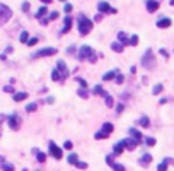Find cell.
Here are the masks:
<instances>
[{"label": "cell", "mask_w": 174, "mask_h": 171, "mask_svg": "<svg viewBox=\"0 0 174 171\" xmlns=\"http://www.w3.org/2000/svg\"><path fill=\"white\" fill-rule=\"evenodd\" d=\"M77 28H79V33H80L82 36H85V34H89L90 29H92V21L87 19L85 16H79V19H77Z\"/></svg>", "instance_id": "1"}, {"label": "cell", "mask_w": 174, "mask_h": 171, "mask_svg": "<svg viewBox=\"0 0 174 171\" xmlns=\"http://www.w3.org/2000/svg\"><path fill=\"white\" fill-rule=\"evenodd\" d=\"M142 65L147 70H152V68H155V57H154V53H152V50L148 48L147 52L143 53V57H142Z\"/></svg>", "instance_id": "2"}, {"label": "cell", "mask_w": 174, "mask_h": 171, "mask_svg": "<svg viewBox=\"0 0 174 171\" xmlns=\"http://www.w3.org/2000/svg\"><path fill=\"white\" fill-rule=\"evenodd\" d=\"M10 17H12L10 7H7L5 3H0V26H3L5 23H9Z\"/></svg>", "instance_id": "3"}, {"label": "cell", "mask_w": 174, "mask_h": 171, "mask_svg": "<svg viewBox=\"0 0 174 171\" xmlns=\"http://www.w3.org/2000/svg\"><path fill=\"white\" fill-rule=\"evenodd\" d=\"M92 53H94L92 48H90V46H87V45H84V46H80V50H79L77 57H79V60H89Z\"/></svg>", "instance_id": "4"}, {"label": "cell", "mask_w": 174, "mask_h": 171, "mask_svg": "<svg viewBox=\"0 0 174 171\" xmlns=\"http://www.w3.org/2000/svg\"><path fill=\"white\" fill-rule=\"evenodd\" d=\"M51 55H56V48H43L39 52H36L32 58H41V57H51Z\"/></svg>", "instance_id": "5"}, {"label": "cell", "mask_w": 174, "mask_h": 171, "mask_svg": "<svg viewBox=\"0 0 174 171\" xmlns=\"http://www.w3.org/2000/svg\"><path fill=\"white\" fill-rule=\"evenodd\" d=\"M48 149H50V154H51L55 159H61V158H63V152H61V149L56 147L55 142H50L48 144Z\"/></svg>", "instance_id": "6"}, {"label": "cell", "mask_w": 174, "mask_h": 171, "mask_svg": "<svg viewBox=\"0 0 174 171\" xmlns=\"http://www.w3.org/2000/svg\"><path fill=\"white\" fill-rule=\"evenodd\" d=\"M7 122H9V127L12 130H19V127H21V118L17 115H10L9 118H7Z\"/></svg>", "instance_id": "7"}, {"label": "cell", "mask_w": 174, "mask_h": 171, "mask_svg": "<svg viewBox=\"0 0 174 171\" xmlns=\"http://www.w3.org/2000/svg\"><path fill=\"white\" fill-rule=\"evenodd\" d=\"M97 9H99V12L103 14V12H111V14H116V9H111L109 7V3L108 2H99L97 3Z\"/></svg>", "instance_id": "8"}, {"label": "cell", "mask_w": 174, "mask_h": 171, "mask_svg": "<svg viewBox=\"0 0 174 171\" xmlns=\"http://www.w3.org/2000/svg\"><path fill=\"white\" fill-rule=\"evenodd\" d=\"M56 70L61 74V77H63V79L68 75V72H67V65H65V62H63V60L58 62V68H56Z\"/></svg>", "instance_id": "9"}, {"label": "cell", "mask_w": 174, "mask_h": 171, "mask_svg": "<svg viewBox=\"0 0 174 171\" xmlns=\"http://www.w3.org/2000/svg\"><path fill=\"white\" fill-rule=\"evenodd\" d=\"M130 135L133 137V140H135L137 144H140V142H142V133H140L137 128H130Z\"/></svg>", "instance_id": "10"}, {"label": "cell", "mask_w": 174, "mask_h": 171, "mask_svg": "<svg viewBox=\"0 0 174 171\" xmlns=\"http://www.w3.org/2000/svg\"><path fill=\"white\" fill-rule=\"evenodd\" d=\"M171 24H172V21H171V19H167V17H164V19H159V21H157V28H161V29L169 28Z\"/></svg>", "instance_id": "11"}, {"label": "cell", "mask_w": 174, "mask_h": 171, "mask_svg": "<svg viewBox=\"0 0 174 171\" xmlns=\"http://www.w3.org/2000/svg\"><path fill=\"white\" fill-rule=\"evenodd\" d=\"M172 163H174V159H171V158L164 159V161L157 166V171H167V164H172Z\"/></svg>", "instance_id": "12"}, {"label": "cell", "mask_w": 174, "mask_h": 171, "mask_svg": "<svg viewBox=\"0 0 174 171\" xmlns=\"http://www.w3.org/2000/svg\"><path fill=\"white\" fill-rule=\"evenodd\" d=\"M159 9V2L157 0H147V10L148 12H155Z\"/></svg>", "instance_id": "13"}, {"label": "cell", "mask_w": 174, "mask_h": 171, "mask_svg": "<svg viewBox=\"0 0 174 171\" xmlns=\"http://www.w3.org/2000/svg\"><path fill=\"white\" fill-rule=\"evenodd\" d=\"M70 26H72V17H70V16H65L63 29H61V33H68V31H70Z\"/></svg>", "instance_id": "14"}, {"label": "cell", "mask_w": 174, "mask_h": 171, "mask_svg": "<svg viewBox=\"0 0 174 171\" xmlns=\"http://www.w3.org/2000/svg\"><path fill=\"white\" fill-rule=\"evenodd\" d=\"M123 142H125V147L128 149V151H133V149H135L137 145H138V144H137L133 139H123Z\"/></svg>", "instance_id": "15"}, {"label": "cell", "mask_w": 174, "mask_h": 171, "mask_svg": "<svg viewBox=\"0 0 174 171\" xmlns=\"http://www.w3.org/2000/svg\"><path fill=\"white\" fill-rule=\"evenodd\" d=\"M125 151V142H118V144H114V152H113V156H119L121 152Z\"/></svg>", "instance_id": "16"}, {"label": "cell", "mask_w": 174, "mask_h": 171, "mask_svg": "<svg viewBox=\"0 0 174 171\" xmlns=\"http://www.w3.org/2000/svg\"><path fill=\"white\" fill-rule=\"evenodd\" d=\"M150 161H152V156H150V154H143L142 158H140V161H138V163H140L142 166H147Z\"/></svg>", "instance_id": "17"}, {"label": "cell", "mask_w": 174, "mask_h": 171, "mask_svg": "<svg viewBox=\"0 0 174 171\" xmlns=\"http://www.w3.org/2000/svg\"><path fill=\"white\" fill-rule=\"evenodd\" d=\"M46 14H48V9H46V5H43V7H39V9H38L36 17H38V19H43V16H46Z\"/></svg>", "instance_id": "18"}, {"label": "cell", "mask_w": 174, "mask_h": 171, "mask_svg": "<svg viewBox=\"0 0 174 171\" xmlns=\"http://www.w3.org/2000/svg\"><path fill=\"white\" fill-rule=\"evenodd\" d=\"M113 128H114L113 123H104V125H103V130H101V132H104L106 135H109V133L113 132Z\"/></svg>", "instance_id": "19"}, {"label": "cell", "mask_w": 174, "mask_h": 171, "mask_svg": "<svg viewBox=\"0 0 174 171\" xmlns=\"http://www.w3.org/2000/svg\"><path fill=\"white\" fill-rule=\"evenodd\" d=\"M34 154H36V159H38L39 163H45V161H46V156H45V152H41V151H36V149H34Z\"/></svg>", "instance_id": "20"}, {"label": "cell", "mask_w": 174, "mask_h": 171, "mask_svg": "<svg viewBox=\"0 0 174 171\" xmlns=\"http://www.w3.org/2000/svg\"><path fill=\"white\" fill-rule=\"evenodd\" d=\"M26 98H27L26 93H16L14 94V101H17V103H19V101H24Z\"/></svg>", "instance_id": "21"}, {"label": "cell", "mask_w": 174, "mask_h": 171, "mask_svg": "<svg viewBox=\"0 0 174 171\" xmlns=\"http://www.w3.org/2000/svg\"><path fill=\"white\" fill-rule=\"evenodd\" d=\"M118 39L123 41V45H130V38H126L125 33H118Z\"/></svg>", "instance_id": "22"}, {"label": "cell", "mask_w": 174, "mask_h": 171, "mask_svg": "<svg viewBox=\"0 0 174 171\" xmlns=\"http://www.w3.org/2000/svg\"><path fill=\"white\" fill-rule=\"evenodd\" d=\"M111 48H113V52H116V53H121L123 52V45H121V43H113Z\"/></svg>", "instance_id": "23"}, {"label": "cell", "mask_w": 174, "mask_h": 171, "mask_svg": "<svg viewBox=\"0 0 174 171\" xmlns=\"http://www.w3.org/2000/svg\"><path fill=\"white\" fill-rule=\"evenodd\" d=\"M19 39H21V43H26V45H27V41H29V34H27V31H22V33H21Z\"/></svg>", "instance_id": "24"}, {"label": "cell", "mask_w": 174, "mask_h": 171, "mask_svg": "<svg viewBox=\"0 0 174 171\" xmlns=\"http://www.w3.org/2000/svg\"><path fill=\"white\" fill-rule=\"evenodd\" d=\"M51 79H53V81H63V77H61V74L58 70H53L51 72Z\"/></svg>", "instance_id": "25"}, {"label": "cell", "mask_w": 174, "mask_h": 171, "mask_svg": "<svg viewBox=\"0 0 174 171\" xmlns=\"http://www.w3.org/2000/svg\"><path fill=\"white\" fill-rule=\"evenodd\" d=\"M116 77V70H113V72H108V74H104L103 75V79L104 81H111V79H114Z\"/></svg>", "instance_id": "26"}, {"label": "cell", "mask_w": 174, "mask_h": 171, "mask_svg": "<svg viewBox=\"0 0 174 171\" xmlns=\"http://www.w3.org/2000/svg\"><path fill=\"white\" fill-rule=\"evenodd\" d=\"M138 125H142V127H148V125H150V120H148L147 116H142V118L138 120Z\"/></svg>", "instance_id": "27"}, {"label": "cell", "mask_w": 174, "mask_h": 171, "mask_svg": "<svg viewBox=\"0 0 174 171\" xmlns=\"http://www.w3.org/2000/svg\"><path fill=\"white\" fill-rule=\"evenodd\" d=\"M36 110H38V104L36 103H29L26 106V111H29V113H32V111H36Z\"/></svg>", "instance_id": "28"}, {"label": "cell", "mask_w": 174, "mask_h": 171, "mask_svg": "<svg viewBox=\"0 0 174 171\" xmlns=\"http://www.w3.org/2000/svg\"><path fill=\"white\" fill-rule=\"evenodd\" d=\"M68 163H70V164H77V163H79L77 154H70V156H68Z\"/></svg>", "instance_id": "29"}, {"label": "cell", "mask_w": 174, "mask_h": 171, "mask_svg": "<svg viewBox=\"0 0 174 171\" xmlns=\"http://www.w3.org/2000/svg\"><path fill=\"white\" fill-rule=\"evenodd\" d=\"M130 45H132V46H137V45H138V36H137V34H133L132 38H130Z\"/></svg>", "instance_id": "30"}, {"label": "cell", "mask_w": 174, "mask_h": 171, "mask_svg": "<svg viewBox=\"0 0 174 171\" xmlns=\"http://www.w3.org/2000/svg\"><path fill=\"white\" fill-rule=\"evenodd\" d=\"M111 168H113V171H125V168H123L121 164H118V163H113Z\"/></svg>", "instance_id": "31"}, {"label": "cell", "mask_w": 174, "mask_h": 171, "mask_svg": "<svg viewBox=\"0 0 174 171\" xmlns=\"http://www.w3.org/2000/svg\"><path fill=\"white\" fill-rule=\"evenodd\" d=\"M56 17H58V12H51V14H48V17H46V21H48V23H50V21H55Z\"/></svg>", "instance_id": "32"}, {"label": "cell", "mask_w": 174, "mask_h": 171, "mask_svg": "<svg viewBox=\"0 0 174 171\" xmlns=\"http://www.w3.org/2000/svg\"><path fill=\"white\" fill-rule=\"evenodd\" d=\"M145 144L152 147V145H155V139H154V137H147V139H145Z\"/></svg>", "instance_id": "33"}, {"label": "cell", "mask_w": 174, "mask_h": 171, "mask_svg": "<svg viewBox=\"0 0 174 171\" xmlns=\"http://www.w3.org/2000/svg\"><path fill=\"white\" fill-rule=\"evenodd\" d=\"M2 169H3V171H14V166H12V164H9V163H3Z\"/></svg>", "instance_id": "34"}, {"label": "cell", "mask_w": 174, "mask_h": 171, "mask_svg": "<svg viewBox=\"0 0 174 171\" xmlns=\"http://www.w3.org/2000/svg\"><path fill=\"white\" fill-rule=\"evenodd\" d=\"M94 93H96V94H103V96H106V93L103 91V87H101V86H96V87H94Z\"/></svg>", "instance_id": "35"}, {"label": "cell", "mask_w": 174, "mask_h": 171, "mask_svg": "<svg viewBox=\"0 0 174 171\" xmlns=\"http://www.w3.org/2000/svg\"><path fill=\"white\" fill-rule=\"evenodd\" d=\"M94 137H96L97 140H103V139H106L108 135H106V133H104V132H97V133H96V135H94Z\"/></svg>", "instance_id": "36"}, {"label": "cell", "mask_w": 174, "mask_h": 171, "mask_svg": "<svg viewBox=\"0 0 174 171\" xmlns=\"http://www.w3.org/2000/svg\"><path fill=\"white\" fill-rule=\"evenodd\" d=\"M104 99H106V104H108V106H113V98H111L109 94H106V96H104Z\"/></svg>", "instance_id": "37"}, {"label": "cell", "mask_w": 174, "mask_h": 171, "mask_svg": "<svg viewBox=\"0 0 174 171\" xmlns=\"http://www.w3.org/2000/svg\"><path fill=\"white\" fill-rule=\"evenodd\" d=\"M161 91H162V84H157V86L154 87V91H152V93H154V94H159Z\"/></svg>", "instance_id": "38"}, {"label": "cell", "mask_w": 174, "mask_h": 171, "mask_svg": "<svg viewBox=\"0 0 174 171\" xmlns=\"http://www.w3.org/2000/svg\"><path fill=\"white\" fill-rule=\"evenodd\" d=\"M79 96H80V98H87V96H89V93H87L85 89H80V91H79Z\"/></svg>", "instance_id": "39"}, {"label": "cell", "mask_w": 174, "mask_h": 171, "mask_svg": "<svg viewBox=\"0 0 174 171\" xmlns=\"http://www.w3.org/2000/svg\"><path fill=\"white\" fill-rule=\"evenodd\" d=\"M75 166H77V168H80V169H85V168H87V163H82V161H79Z\"/></svg>", "instance_id": "40"}, {"label": "cell", "mask_w": 174, "mask_h": 171, "mask_svg": "<svg viewBox=\"0 0 174 171\" xmlns=\"http://www.w3.org/2000/svg\"><path fill=\"white\" fill-rule=\"evenodd\" d=\"M123 81H125V77H123L121 74H116V82H118V84H121Z\"/></svg>", "instance_id": "41"}, {"label": "cell", "mask_w": 174, "mask_h": 171, "mask_svg": "<svg viewBox=\"0 0 174 171\" xmlns=\"http://www.w3.org/2000/svg\"><path fill=\"white\" fill-rule=\"evenodd\" d=\"M36 43H38V38H31V39L27 41V45H29V46H34Z\"/></svg>", "instance_id": "42"}, {"label": "cell", "mask_w": 174, "mask_h": 171, "mask_svg": "<svg viewBox=\"0 0 174 171\" xmlns=\"http://www.w3.org/2000/svg\"><path fill=\"white\" fill-rule=\"evenodd\" d=\"M79 84H80L82 89H85V87H87V82L84 81V79H79Z\"/></svg>", "instance_id": "43"}, {"label": "cell", "mask_w": 174, "mask_h": 171, "mask_svg": "<svg viewBox=\"0 0 174 171\" xmlns=\"http://www.w3.org/2000/svg\"><path fill=\"white\" fill-rule=\"evenodd\" d=\"M29 10V2H24L22 3V12H27Z\"/></svg>", "instance_id": "44"}, {"label": "cell", "mask_w": 174, "mask_h": 171, "mask_svg": "<svg viewBox=\"0 0 174 171\" xmlns=\"http://www.w3.org/2000/svg\"><path fill=\"white\" fill-rule=\"evenodd\" d=\"M70 10H72V5L70 3H65V12H70Z\"/></svg>", "instance_id": "45"}, {"label": "cell", "mask_w": 174, "mask_h": 171, "mask_svg": "<svg viewBox=\"0 0 174 171\" xmlns=\"http://www.w3.org/2000/svg\"><path fill=\"white\" fill-rule=\"evenodd\" d=\"M3 91H5V93H12V86H5V87H3Z\"/></svg>", "instance_id": "46"}, {"label": "cell", "mask_w": 174, "mask_h": 171, "mask_svg": "<svg viewBox=\"0 0 174 171\" xmlns=\"http://www.w3.org/2000/svg\"><path fill=\"white\" fill-rule=\"evenodd\" d=\"M123 108H125L123 104H118V106H116V111H118V113H121V111H123Z\"/></svg>", "instance_id": "47"}, {"label": "cell", "mask_w": 174, "mask_h": 171, "mask_svg": "<svg viewBox=\"0 0 174 171\" xmlns=\"http://www.w3.org/2000/svg\"><path fill=\"white\" fill-rule=\"evenodd\" d=\"M65 149H72V142H70V140H67V142H65Z\"/></svg>", "instance_id": "48"}, {"label": "cell", "mask_w": 174, "mask_h": 171, "mask_svg": "<svg viewBox=\"0 0 174 171\" xmlns=\"http://www.w3.org/2000/svg\"><path fill=\"white\" fill-rule=\"evenodd\" d=\"M161 55H162V57H166V58H167V57H169V53H167V52H166V50H161Z\"/></svg>", "instance_id": "49"}, {"label": "cell", "mask_w": 174, "mask_h": 171, "mask_svg": "<svg viewBox=\"0 0 174 171\" xmlns=\"http://www.w3.org/2000/svg\"><path fill=\"white\" fill-rule=\"evenodd\" d=\"M97 60V58H96V55H94V53H92V55H90V58H89V62H92V63H94V62H96Z\"/></svg>", "instance_id": "50"}, {"label": "cell", "mask_w": 174, "mask_h": 171, "mask_svg": "<svg viewBox=\"0 0 174 171\" xmlns=\"http://www.w3.org/2000/svg\"><path fill=\"white\" fill-rule=\"evenodd\" d=\"M3 120H5V116H3V115H0V123H2Z\"/></svg>", "instance_id": "51"}, {"label": "cell", "mask_w": 174, "mask_h": 171, "mask_svg": "<svg viewBox=\"0 0 174 171\" xmlns=\"http://www.w3.org/2000/svg\"><path fill=\"white\" fill-rule=\"evenodd\" d=\"M41 2H43V3H50L51 0H41Z\"/></svg>", "instance_id": "52"}, {"label": "cell", "mask_w": 174, "mask_h": 171, "mask_svg": "<svg viewBox=\"0 0 174 171\" xmlns=\"http://www.w3.org/2000/svg\"><path fill=\"white\" fill-rule=\"evenodd\" d=\"M2 163H3V158H2V156H0V164H2Z\"/></svg>", "instance_id": "53"}]
</instances>
